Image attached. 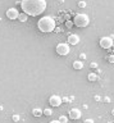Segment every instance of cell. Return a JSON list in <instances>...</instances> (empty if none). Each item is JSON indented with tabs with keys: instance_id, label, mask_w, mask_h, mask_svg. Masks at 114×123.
I'll return each instance as SVG.
<instances>
[{
	"instance_id": "5b68a950",
	"label": "cell",
	"mask_w": 114,
	"mask_h": 123,
	"mask_svg": "<svg viewBox=\"0 0 114 123\" xmlns=\"http://www.w3.org/2000/svg\"><path fill=\"white\" fill-rule=\"evenodd\" d=\"M69 51H71L69 44H59L56 46V53H58L59 55H67Z\"/></svg>"
},
{
	"instance_id": "2e32d148",
	"label": "cell",
	"mask_w": 114,
	"mask_h": 123,
	"mask_svg": "<svg viewBox=\"0 0 114 123\" xmlns=\"http://www.w3.org/2000/svg\"><path fill=\"white\" fill-rule=\"evenodd\" d=\"M66 27L67 28H72L73 27V21H66Z\"/></svg>"
},
{
	"instance_id": "ac0fdd59",
	"label": "cell",
	"mask_w": 114,
	"mask_h": 123,
	"mask_svg": "<svg viewBox=\"0 0 114 123\" xmlns=\"http://www.w3.org/2000/svg\"><path fill=\"white\" fill-rule=\"evenodd\" d=\"M106 59H108L109 63H114V55H109L108 58H106Z\"/></svg>"
},
{
	"instance_id": "5bb4252c",
	"label": "cell",
	"mask_w": 114,
	"mask_h": 123,
	"mask_svg": "<svg viewBox=\"0 0 114 123\" xmlns=\"http://www.w3.org/2000/svg\"><path fill=\"white\" fill-rule=\"evenodd\" d=\"M58 121H59L60 123H67V122H68V117H66V115H60Z\"/></svg>"
},
{
	"instance_id": "44dd1931",
	"label": "cell",
	"mask_w": 114,
	"mask_h": 123,
	"mask_svg": "<svg viewBox=\"0 0 114 123\" xmlns=\"http://www.w3.org/2000/svg\"><path fill=\"white\" fill-rule=\"evenodd\" d=\"M83 123H94V121H92V119H86Z\"/></svg>"
},
{
	"instance_id": "8992f818",
	"label": "cell",
	"mask_w": 114,
	"mask_h": 123,
	"mask_svg": "<svg viewBox=\"0 0 114 123\" xmlns=\"http://www.w3.org/2000/svg\"><path fill=\"white\" fill-rule=\"evenodd\" d=\"M5 14L9 19H17L18 15H19V12H18V9H16V8H9Z\"/></svg>"
},
{
	"instance_id": "d4e9b609",
	"label": "cell",
	"mask_w": 114,
	"mask_h": 123,
	"mask_svg": "<svg viewBox=\"0 0 114 123\" xmlns=\"http://www.w3.org/2000/svg\"><path fill=\"white\" fill-rule=\"evenodd\" d=\"M113 55H114V49H113Z\"/></svg>"
},
{
	"instance_id": "3957f363",
	"label": "cell",
	"mask_w": 114,
	"mask_h": 123,
	"mask_svg": "<svg viewBox=\"0 0 114 123\" xmlns=\"http://www.w3.org/2000/svg\"><path fill=\"white\" fill-rule=\"evenodd\" d=\"M89 23H90V18H89V15H87V14L81 13V14H77L73 18V25L79 27V28L87 27V26H89Z\"/></svg>"
},
{
	"instance_id": "d6986e66",
	"label": "cell",
	"mask_w": 114,
	"mask_h": 123,
	"mask_svg": "<svg viewBox=\"0 0 114 123\" xmlns=\"http://www.w3.org/2000/svg\"><path fill=\"white\" fill-rule=\"evenodd\" d=\"M13 121L14 122H18V121H19V115H17V114L13 115Z\"/></svg>"
},
{
	"instance_id": "e0dca14e",
	"label": "cell",
	"mask_w": 114,
	"mask_h": 123,
	"mask_svg": "<svg viewBox=\"0 0 114 123\" xmlns=\"http://www.w3.org/2000/svg\"><path fill=\"white\" fill-rule=\"evenodd\" d=\"M78 6H79V8H85V6H86V1H85V0L78 1Z\"/></svg>"
},
{
	"instance_id": "ffe728a7",
	"label": "cell",
	"mask_w": 114,
	"mask_h": 123,
	"mask_svg": "<svg viewBox=\"0 0 114 123\" xmlns=\"http://www.w3.org/2000/svg\"><path fill=\"white\" fill-rule=\"evenodd\" d=\"M90 67H91V68H97V64H96V63H91Z\"/></svg>"
},
{
	"instance_id": "6da1fadb",
	"label": "cell",
	"mask_w": 114,
	"mask_h": 123,
	"mask_svg": "<svg viewBox=\"0 0 114 123\" xmlns=\"http://www.w3.org/2000/svg\"><path fill=\"white\" fill-rule=\"evenodd\" d=\"M21 6L23 13L31 17H37L42 14L46 9V0H22Z\"/></svg>"
},
{
	"instance_id": "9a60e30c",
	"label": "cell",
	"mask_w": 114,
	"mask_h": 123,
	"mask_svg": "<svg viewBox=\"0 0 114 123\" xmlns=\"http://www.w3.org/2000/svg\"><path fill=\"white\" fill-rule=\"evenodd\" d=\"M42 114L48 115V117H50V115L53 114V111H51V109H45V110H42Z\"/></svg>"
},
{
	"instance_id": "52a82bcc",
	"label": "cell",
	"mask_w": 114,
	"mask_h": 123,
	"mask_svg": "<svg viewBox=\"0 0 114 123\" xmlns=\"http://www.w3.org/2000/svg\"><path fill=\"white\" fill-rule=\"evenodd\" d=\"M49 103H50L51 106H59L60 104H62V98L58 95H53L49 98Z\"/></svg>"
},
{
	"instance_id": "4fadbf2b",
	"label": "cell",
	"mask_w": 114,
	"mask_h": 123,
	"mask_svg": "<svg viewBox=\"0 0 114 123\" xmlns=\"http://www.w3.org/2000/svg\"><path fill=\"white\" fill-rule=\"evenodd\" d=\"M89 81H90V82H95V81H97V74H95V73H90V74H89Z\"/></svg>"
},
{
	"instance_id": "ba28073f",
	"label": "cell",
	"mask_w": 114,
	"mask_h": 123,
	"mask_svg": "<svg viewBox=\"0 0 114 123\" xmlns=\"http://www.w3.org/2000/svg\"><path fill=\"white\" fill-rule=\"evenodd\" d=\"M81 115H82L81 110L77 109V108H73V109L69 110V118H71V119H74V121H77V119L81 118Z\"/></svg>"
},
{
	"instance_id": "7c38bea8",
	"label": "cell",
	"mask_w": 114,
	"mask_h": 123,
	"mask_svg": "<svg viewBox=\"0 0 114 123\" xmlns=\"http://www.w3.org/2000/svg\"><path fill=\"white\" fill-rule=\"evenodd\" d=\"M32 114H33V117H41V115H42V110L36 108V109L32 110Z\"/></svg>"
},
{
	"instance_id": "30bf717a",
	"label": "cell",
	"mask_w": 114,
	"mask_h": 123,
	"mask_svg": "<svg viewBox=\"0 0 114 123\" xmlns=\"http://www.w3.org/2000/svg\"><path fill=\"white\" fill-rule=\"evenodd\" d=\"M73 68L74 69H82L83 68V62H81V60L73 62Z\"/></svg>"
},
{
	"instance_id": "7402d4cb",
	"label": "cell",
	"mask_w": 114,
	"mask_h": 123,
	"mask_svg": "<svg viewBox=\"0 0 114 123\" xmlns=\"http://www.w3.org/2000/svg\"><path fill=\"white\" fill-rule=\"evenodd\" d=\"M54 32H62V28H56V27H55Z\"/></svg>"
},
{
	"instance_id": "7a4b0ae2",
	"label": "cell",
	"mask_w": 114,
	"mask_h": 123,
	"mask_svg": "<svg viewBox=\"0 0 114 123\" xmlns=\"http://www.w3.org/2000/svg\"><path fill=\"white\" fill-rule=\"evenodd\" d=\"M37 27L41 32L46 33V32H53L55 30V21L54 18H51L50 15L40 18V21L37 22Z\"/></svg>"
},
{
	"instance_id": "603a6c76",
	"label": "cell",
	"mask_w": 114,
	"mask_h": 123,
	"mask_svg": "<svg viewBox=\"0 0 114 123\" xmlns=\"http://www.w3.org/2000/svg\"><path fill=\"white\" fill-rule=\"evenodd\" d=\"M79 58H81V60H83V59H86V55H85V54H81V56H79Z\"/></svg>"
},
{
	"instance_id": "9c48e42d",
	"label": "cell",
	"mask_w": 114,
	"mask_h": 123,
	"mask_svg": "<svg viewBox=\"0 0 114 123\" xmlns=\"http://www.w3.org/2000/svg\"><path fill=\"white\" fill-rule=\"evenodd\" d=\"M78 42H79L78 35H69L68 36V44L69 45H77Z\"/></svg>"
},
{
	"instance_id": "cb8c5ba5",
	"label": "cell",
	"mask_w": 114,
	"mask_h": 123,
	"mask_svg": "<svg viewBox=\"0 0 114 123\" xmlns=\"http://www.w3.org/2000/svg\"><path fill=\"white\" fill-rule=\"evenodd\" d=\"M50 123H60V122H59V121H58V119H55V121H51V122H50Z\"/></svg>"
},
{
	"instance_id": "8fae6325",
	"label": "cell",
	"mask_w": 114,
	"mask_h": 123,
	"mask_svg": "<svg viewBox=\"0 0 114 123\" xmlns=\"http://www.w3.org/2000/svg\"><path fill=\"white\" fill-rule=\"evenodd\" d=\"M27 18H28V15L26 13H19L17 19H19V22H27Z\"/></svg>"
},
{
	"instance_id": "277c9868",
	"label": "cell",
	"mask_w": 114,
	"mask_h": 123,
	"mask_svg": "<svg viewBox=\"0 0 114 123\" xmlns=\"http://www.w3.org/2000/svg\"><path fill=\"white\" fill-rule=\"evenodd\" d=\"M99 45L101 46L102 49H110L113 46V38L112 37H101L100 41H99Z\"/></svg>"
}]
</instances>
